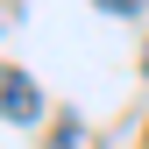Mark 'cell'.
Wrapping results in <instances>:
<instances>
[{
	"label": "cell",
	"instance_id": "6da1fadb",
	"mask_svg": "<svg viewBox=\"0 0 149 149\" xmlns=\"http://www.w3.org/2000/svg\"><path fill=\"white\" fill-rule=\"evenodd\" d=\"M0 107H7V128L43 121V92L29 85V71H22V64H7V78H0Z\"/></svg>",
	"mask_w": 149,
	"mask_h": 149
},
{
	"label": "cell",
	"instance_id": "7a4b0ae2",
	"mask_svg": "<svg viewBox=\"0 0 149 149\" xmlns=\"http://www.w3.org/2000/svg\"><path fill=\"white\" fill-rule=\"evenodd\" d=\"M50 149H85V128H78V121H64L57 135H50Z\"/></svg>",
	"mask_w": 149,
	"mask_h": 149
},
{
	"label": "cell",
	"instance_id": "3957f363",
	"mask_svg": "<svg viewBox=\"0 0 149 149\" xmlns=\"http://www.w3.org/2000/svg\"><path fill=\"white\" fill-rule=\"evenodd\" d=\"M92 7H107V14H142L149 0H92Z\"/></svg>",
	"mask_w": 149,
	"mask_h": 149
},
{
	"label": "cell",
	"instance_id": "277c9868",
	"mask_svg": "<svg viewBox=\"0 0 149 149\" xmlns=\"http://www.w3.org/2000/svg\"><path fill=\"white\" fill-rule=\"evenodd\" d=\"M142 71H149V57H142Z\"/></svg>",
	"mask_w": 149,
	"mask_h": 149
}]
</instances>
